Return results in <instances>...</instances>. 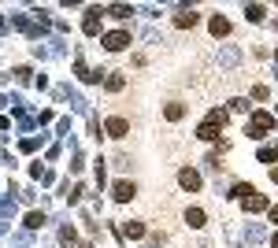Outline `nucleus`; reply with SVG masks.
<instances>
[{
    "label": "nucleus",
    "instance_id": "f3484780",
    "mask_svg": "<svg viewBox=\"0 0 278 248\" xmlns=\"http://www.w3.org/2000/svg\"><path fill=\"white\" fill-rule=\"evenodd\" d=\"M108 15H115V19H126V15H134V8H126V4H112V8H108Z\"/></svg>",
    "mask_w": 278,
    "mask_h": 248
},
{
    "label": "nucleus",
    "instance_id": "f03ea898",
    "mask_svg": "<svg viewBox=\"0 0 278 248\" xmlns=\"http://www.w3.org/2000/svg\"><path fill=\"white\" fill-rule=\"evenodd\" d=\"M126 44H130V34H126V30H112V34L104 37V49H108V52H122Z\"/></svg>",
    "mask_w": 278,
    "mask_h": 248
},
{
    "label": "nucleus",
    "instance_id": "6ab92c4d",
    "mask_svg": "<svg viewBox=\"0 0 278 248\" xmlns=\"http://www.w3.org/2000/svg\"><path fill=\"white\" fill-rule=\"evenodd\" d=\"M208 122H215V126H223V122H226V111H223V107H215V111H208Z\"/></svg>",
    "mask_w": 278,
    "mask_h": 248
},
{
    "label": "nucleus",
    "instance_id": "aec40b11",
    "mask_svg": "<svg viewBox=\"0 0 278 248\" xmlns=\"http://www.w3.org/2000/svg\"><path fill=\"white\" fill-rule=\"evenodd\" d=\"M252 100H267V85H252Z\"/></svg>",
    "mask_w": 278,
    "mask_h": 248
},
{
    "label": "nucleus",
    "instance_id": "39448f33",
    "mask_svg": "<svg viewBox=\"0 0 278 248\" xmlns=\"http://www.w3.org/2000/svg\"><path fill=\"white\" fill-rule=\"evenodd\" d=\"M100 15H104L100 8H89V11H85V22H82V30H85L89 37H93V34L100 30Z\"/></svg>",
    "mask_w": 278,
    "mask_h": 248
},
{
    "label": "nucleus",
    "instance_id": "7ed1b4c3",
    "mask_svg": "<svg viewBox=\"0 0 278 248\" xmlns=\"http://www.w3.org/2000/svg\"><path fill=\"white\" fill-rule=\"evenodd\" d=\"M178 185H182L185 193H197L200 189V174H197L193 167H185V170H178Z\"/></svg>",
    "mask_w": 278,
    "mask_h": 248
},
{
    "label": "nucleus",
    "instance_id": "5701e85b",
    "mask_svg": "<svg viewBox=\"0 0 278 248\" xmlns=\"http://www.w3.org/2000/svg\"><path fill=\"white\" fill-rule=\"evenodd\" d=\"M271 222H278V208H271Z\"/></svg>",
    "mask_w": 278,
    "mask_h": 248
},
{
    "label": "nucleus",
    "instance_id": "dca6fc26",
    "mask_svg": "<svg viewBox=\"0 0 278 248\" xmlns=\"http://www.w3.org/2000/svg\"><path fill=\"white\" fill-rule=\"evenodd\" d=\"M256 160H260V163H274V160H278V148H274V145H264Z\"/></svg>",
    "mask_w": 278,
    "mask_h": 248
},
{
    "label": "nucleus",
    "instance_id": "b1692460",
    "mask_svg": "<svg viewBox=\"0 0 278 248\" xmlns=\"http://www.w3.org/2000/svg\"><path fill=\"white\" fill-rule=\"evenodd\" d=\"M271 244H274V248H278V230H274V237H271Z\"/></svg>",
    "mask_w": 278,
    "mask_h": 248
},
{
    "label": "nucleus",
    "instance_id": "0eeeda50",
    "mask_svg": "<svg viewBox=\"0 0 278 248\" xmlns=\"http://www.w3.org/2000/svg\"><path fill=\"white\" fill-rule=\"evenodd\" d=\"M197 19H200L197 11H189V8H182V11L175 15V26H178V30H189V26H197Z\"/></svg>",
    "mask_w": 278,
    "mask_h": 248
},
{
    "label": "nucleus",
    "instance_id": "f257e3e1",
    "mask_svg": "<svg viewBox=\"0 0 278 248\" xmlns=\"http://www.w3.org/2000/svg\"><path fill=\"white\" fill-rule=\"evenodd\" d=\"M274 130V115H267V111H256L252 119H249V126H245V133L249 137H264V133H271Z\"/></svg>",
    "mask_w": 278,
    "mask_h": 248
},
{
    "label": "nucleus",
    "instance_id": "9d476101",
    "mask_svg": "<svg viewBox=\"0 0 278 248\" xmlns=\"http://www.w3.org/2000/svg\"><path fill=\"white\" fill-rule=\"evenodd\" d=\"M245 211H267V196H260V193L245 196Z\"/></svg>",
    "mask_w": 278,
    "mask_h": 248
},
{
    "label": "nucleus",
    "instance_id": "1a4fd4ad",
    "mask_svg": "<svg viewBox=\"0 0 278 248\" xmlns=\"http://www.w3.org/2000/svg\"><path fill=\"white\" fill-rule=\"evenodd\" d=\"M122 237H145V222H137V219H130V222H122Z\"/></svg>",
    "mask_w": 278,
    "mask_h": 248
},
{
    "label": "nucleus",
    "instance_id": "9b49d317",
    "mask_svg": "<svg viewBox=\"0 0 278 248\" xmlns=\"http://www.w3.org/2000/svg\"><path fill=\"white\" fill-rule=\"evenodd\" d=\"M208 30H211V34H215V37H226V34H230V22L223 19V15H215V19L208 22Z\"/></svg>",
    "mask_w": 278,
    "mask_h": 248
},
{
    "label": "nucleus",
    "instance_id": "4be33fe9",
    "mask_svg": "<svg viewBox=\"0 0 278 248\" xmlns=\"http://www.w3.org/2000/svg\"><path fill=\"white\" fill-rule=\"evenodd\" d=\"M271 182H274V185H278V167H274V170H271Z\"/></svg>",
    "mask_w": 278,
    "mask_h": 248
},
{
    "label": "nucleus",
    "instance_id": "412c9836",
    "mask_svg": "<svg viewBox=\"0 0 278 248\" xmlns=\"http://www.w3.org/2000/svg\"><path fill=\"white\" fill-rule=\"evenodd\" d=\"M230 107H234V111H249V100H241V97H238V100H230Z\"/></svg>",
    "mask_w": 278,
    "mask_h": 248
},
{
    "label": "nucleus",
    "instance_id": "6e6552de",
    "mask_svg": "<svg viewBox=\"0 0 278 248\" xmlns=\"http://www.w3.org/2000/svg\"><path fill=\"white\" fill-rule=\"evenodd\" d=\"M219 130H223V126H215V122H200L197 137H200V141H219Z\"/></svg>",
    "mask_w": 278,
    "mask_h": 248
},
{
    "label": "nucleus",
    "instance_id": "ddd939ff",
    "mask_svg": "<svg viewBox=\"0 0 278 248\" xmlns=\"http://www.w3.org/2000/svg\"><path fill=\"white\" fill-rule=\"evenodd\" d=\"M185 222H189L193 230H200V226H204V211H200V208H189V211H185Z\"/></svg>",
    "mask_w": 278,
    "mask_h": 248
},
{
    "label": "nucleus",
    "instance_id": "20e7f679",
    "mask_svg": "<svg viewBox=\"0 0 278 248\" xmlns=\"http://www.w3.org/2000/svg\"><path fill=\"white\" fill-rule=\"evenodd\" d=\"M126 133H130V122H126V119H119V115H115V119H108V137H115V141H122Z\"/></svg>",
    "mask_w": 278,
    "mask_h": 248
},
{
    "label": "nucleus",
    "instance_id": "423d86ee",
    "mask_svg": "<svg viewBox=\"0 0 278 248\" xmlns=\"http://www.w3.org/2000/svg\"><path fill=\"white\" fill-rule=\"evenodd\" d=\"M134 182H115V189H112V196L119 200V204H126V200H134Z\"/></svg>",
    "mask_w": 278,
    "mask_h": 248
},
{
    "label": "nucleus",
    "instance_id": "2eb2a0df",
    "mask_svg": "<svg viewBox=\"0 0 278 248\" xmlns=\"http://www.w3.org/2000/svg\"><path fill=\"white\" fill-rule=\"evenodd\" d=\"M245 19L249 22H264V4H249L245 8Z\"/></svg>",
    "mask_w": 278,
    "mask_h": 248
},
{
    "label": "nucleus",
    "instance_id": "4468645a",
    "mask_svg": "<svg viewBox=\"0 0 278 248\" xmlns=\"http://www.w3.org/2000/svg\"><path fill=\"white\" fill-rule=\"evenodd\" d=\"M163 115L171 119V122H178V119L185 115V104H178V100H175V104H167V107H163Z\"/></svg>",
    "mask_w": 278,
    "mask_h": 248
},
{
    "label": "nucleus",
    "instance_id": "f8f14e48",
    "mask_svg": "<svg viewBox=\"0 0 278 248\" xmlns=\"http://www.w3.org/2000/svg\"><path fill=\"white\" fill-rule=\"evenodd\" d=\"M104 85L112 89V93H119L122 85H126V78H122V71H108V78H104Z\"/></svg>",
    "mask_w": 278,
    "mask_h": 248
},
{
    "label": "nucleus",
    "instance_id": "393cba45",
    "mask_svg": "<svg viewBox=\"0 0 278 248\" xmlns=\"http://www.w3.org/2000/svg\"><path fill=\"white\" fill-rule=\"evenodd\" d=\"M274 63H278V52H274Z\"/></svg>",
    "mask_w": 278,
    "mask_h": 248
},
{
    "label": "nucleus",
    "instance_id": "a211bd4d",
    "mask_svg": "<svg viewBox=\"0 0 278 248\" xmlns=\"http://www.w3.org/2000/svg\"><path fill=\"white\" fill-rule=\"evenodd\" d=\"M41 222H45V215H41V211H30V215H26V226H30V230H37Z\"/></svg>",
    "mask_w": 278,
    "mask_h": 248
}]
</instances>
